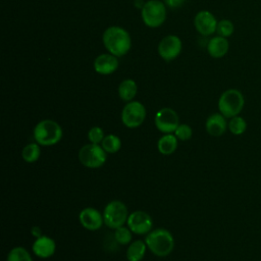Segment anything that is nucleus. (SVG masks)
Wrapping results in <instances>:
<instances>
[{
  "mask_svg": "<svg viewBox=\"0 0 261 261\" xmlns=\"http://www.w3.org/2000/svg\"><path fill=\"white\" fill-rule=\"evenodd\" d=\"M181 50V41L178 37L170 35L161 40L158 46L159 55L166 61L173 60Z\"/></svg>",
  "mask_w": 261,
  "mask_h": 261,
  "instance_id": "9b49d317",
  "label": "nucleus"
},
{
  "mask_svg": "<svg viewBox=\"0 0 261 261\" xmlns=\"http://www.w3.org/2000/svg\"><path fill=\"white\" fill-rule=\"evenodd\" d=\"M228 48H229L228 41L226 40V38L221 37V36H216V37L212 38L209 41L208 46H207L208 53L213 58L223 57L227 53Z\"/></svg>",
  "mask_w": 261,
  "mask_h": 261,
  "instance_id": "f3484780",
  "label": "nucleus"
},
{
  "mask_svg": "<svg viewBox=\"0 0 261 261\" xmlns=\"http://www.w3.org/2000/svg\"><path fill=\"white\" fill-rule=\"evenodd\" d=\"M194 23L197 31L201 35L209 36L216 31L218 22L211 12L207 10H202L196 15Z\"/></svg>",
  "mask_w": 261,
  "mask_h": 261,
  "instance_id": "f8f14e48",
  "label": "nucleus"
},
{
  "mask_svg": "<svg viewBox=\"0 0 261 261\" xmlns=\"http://www.w3.org/2000/svg\"><path fill=\"white\" fill-rule=\"evenodd\" d=\"M177 138L175 135L166 134L162 136L157 143L158 151L163 155H170L172 154L177 148Z\"/></svg>",
  "mask_w": 261,
  "mask_h": 261,
  "instance_id": "a211bd4d",
  "label": "nucleus"
},
{
  "mask_svg": "<svg viewBox=\"0 0 261 261\" xmlns=\"http://www.w3.org/2000/svg\"><path fill=\"white\" fill-rule=\"evenodd\" d=\"M132 230L127 227H124L123 225L120 227H117L114 232V239L115 241L120 245H127L132 241Z\"/></svg>",
  "mask_w": 261,
  "mask_h": 261,
  "instance_id": "393cba45",
  "label": "nucleus"
},
{
  "mask_svg": "<svg viewBox=\"0 0 261 261\" xmlns=\"http://www.w3.org/2000/svg\"><path fill=\"white\" fill-rule=\"evenodd\" d=\"M107 159V153L98 144H88L81 148L79 151L80 162L89 168L101 167Z\"/></svg>",
  "mask_w": 261,
  "mask_h": 261,
  "instance_id": "423d86ee",
  "label": "nucleus"
},
{
  "mask_svg": "<svg viewBox=\"0 0 261 261\" xmlns=\"http://www.w3.org/2000/svg\"><path fill=\"white\" fill-rule=\"evenodd\" d=\"M233 31H234L233 23L229 19H221L220 21H218L217 28H216V32L218 33V36L227 38L232 35Z\"/></svg>",
  "mask_w": 261,
  "mask_h": 261,
  "instance_id": "a878e982",
  "label": "nucleus"
},
{
  "mask_svg": "<svg viewBox=\"0 0 261 261\" xmlns=\"http://www.w3.org/2000/svg\"><path fill=\"white\" fill-rule=\"evenodd\" d=\"M56 250V244L53 239L47 236H40L36 239L33 244V251L36 256L40 258H49L51 257Z\"/></svg>",
  "mask_w": 261,
  "mask_h": 261,
  "instance_id": "2eb2a0df",
  "label": "nucleus"
},
{
  "mask_svg": "<svg viewBox=\"0 0 261 261\" xmlns=\"http://www.w3.org/2000/svg\"><path fill=\"white\" fill-rule=\"evenodd\" d=\"M102 148L105 150L106 153H116L121 148V141L120 139L115 135H107L102 141Z\"/></svg>",
  "mask_w": 261,
  "mask_h": 261,
  "instance_id": "5701e85b",
  "label": "nucleus"
},
{
  "mask_svg": "<svg viewBox=\"0 0 261 261\" xmlns=\"http://www.w3.org/2000/svg\"><path fill=\"white\" fill-rule=\"evenodd\" d=\"M118 67V60L113 54H101L94 61V68L100 74H110Z\"/></svg>",
  "mask_w": 261,
  "mask_h": 261,
  "instance_id": "dca6fc26",
  "label": "nucleus"
},
{
  "mask_svg": "<svg viewBox=\"0 0 261 261\" xmlns=\"http://www.w3.org/2000/svg\"><path fill=\"white\" fill-rule=\"evenodd\" d=\"M79 219L81 224L89 230L99 229L104 222L103 215L93 207H87L83 209L80 212Z\"/></svg>",
  "mask_w": 261,
  "mask_h": 261,
  "instance_id": "ddd939ff",
  "label": "nucleus"
},
{
  "mask_svg": "<svg viewBox=\"0 0 261 261\" xmlns=\"http://www.w3.org/2000/svg\"><path fill=\"white\" fill-rule=\"evenodd\" d=\"M247 127H248V123L244 117L237 115L229 118L227 128L232 135L241 136L247 130Z\"/></svg>",
  "mask_w": 261,
  "mask_h": 261,
  "instance_id": "412c9836",
  "label": "nucleus"
},
{
  "mask_svg": "<svg viewBox=\"0 0 261 261\" xmlns=\"http://www.w3.org/2000/svg\"><path fill=\"white\" fill-rule=\"evenodd\" d=\"M164 1L167 6L172 7V8H176L180 5H182V3L185 2V0H164Z\"/></svg>",
  "mask_w": 261,
  "mask_h": 261,
  "instance_id": "c85d7f7f",
  "label": "nucleus"
},
{
  "mask_svg": "<svg viewBox=\"0 0 261 261\" xmlns=\"http://www.w3.org/2000/svg\"><path fill=\"white\" fill-rule=\"evenodd\" d=\"M127 226L136 234H145L151 231L153 220L151 216L144 211H134L127 217Z\"/></svg>",
  "mask_w": 261,
  "mask_h": 261,
  "instance_id": "9d476101",
  "label": "nucleus"
},
{
  "mask_svg": "<svg viewBox=\"0 0 261 261\" xmlns=\"http://www.w3.org/2000/svg\"><path fill=\"white\" fill-rule=\"evenodd\" d=\"M62 138V128L52 119H44L34 128V139L41 146H53Z\"/></svg>",
  "mask_w": 261,
  "mask_h": 261,
  "instance_id": "7ed1b4c3",
  "label": "nucleus"
},
{
  "mask_svg": "<svg viewBox=\"0 0 261 261\" xmlns=\"http://www.w3.org/2000/svg\"><path fill=\"white\" fill-rule=\"evenodd\" d=\"M166 16L164 4L159 0H150L143 5L142 18L148 27L157 28L163 23Z\"/></svg>",
  "mask_w": 261,
  "mask_h": 261,
  "instance_id": "0eeeda50",
  "label": "nucleus"
},
{
  "mask_svg": "<svg viewBox=\"0 0 261 261\" xmlns=\"http://www.w3.org/2000/svg\"><path fill=\"white\" fill-rule=\"evenodd\" d=\"M145 118L146 108L139 101H130L122 109L121 121L128 128L139 127Z\"/></svg>",
  "mask_w": 261,
  "mask_h": 261,
  "instance_id": "6e6552de",
  "label": "nucleus"
},
{
  "mask_svg": "<svg viewBox=\"0 0 261 261\" xmlns=\"http://www.w3.org/2000/svg\"><path fill=\"white\" fill-rule=\"evenodd\" d=\"M137 84L133 80H124L118 88L119 97L123 101H132L137 94Z\"/></svg>",
  "mask_w": 261,
  "mask_h": 261,
  "instance_id": "aec40b11",
  "label": "nucleus"
},
{
  "mask_svg": "<svg viewBox=\"0 0 261 261\" xmlns=\"http://www.w3.org/2000/svg\"><path fill=\"white\" fill-rule=\"evenodd\" d=\"M103 43L114 56H122L130 49V37L125 30L119 27L108 28L104 32Z\"/></svg>",
  "mask_w": 261,
  "mask_h": 261,
  "instance_id": "f257e3e1",
  "label": "nucleus"
},
{
  "mask_svg": "<svg viewBox=\"0 0 261 261\" xmlns=\"http://www.w3.org/2000/svg\"><path fill=\"white\" fill-rule=\"evenodd\" d=\"M245 106L243 93L238 89L224 91L218 99V110L226 118L239 115Z\"/></svg>",
  "mask_w": 261,
  "mask_h": 261,
  "instance_id": "20e7f679",
  "label": "nucleus"
},
{
  "mask_svg": "<svg viewBox=\"0 0 261 261\" xmlns=\"http://www.w3.org/2000/svg\"><path fill=\"white\" fill-rule=\"evenodd\" d=\"M7 261H33V258L23 247H15L8 253Z\"/></svg>",
  "mask_w": 261,
  "mask_h": 261,
  "instance_id": "b1692460",
  "label": "nucleus"
},
{
  "mask_svg": "<svg viewBox=\"0 0 261 261\" xmlns=\"http://www.w3.org/2000/svg\"><path fill=\"white\" fill-rule=\"evenodd\" d=\"M174 135L178 140L187 141V140L191 139V137L193 135V130H192L191 126L188 124H179L177 126V128L174 130Z\"/></svg>",
  "mask_w": 261,
  "mask_h": 261,
  "instance_id": "cd10ccee",
  "label": "nucleus"
},
{
  "mask_svg": "<svg viewBox=\"0 0 261 261\" xmlns=\"http://www.w3.org/2000/svg\"><path fill=\"white\" fill-rule=\"evenodd\" d=\"M127 208L121 201L113 200L109 202L104 208V223L110 228L116 229L117 227L122 226L127 221Z\"/></svg>",
  "mask_w": 261,
  "mask_h": 261,
  "instance_id": "39448f33",
  "label": "nucleus"
},
{
  "mask_svg": "<svg viewBox=\"0 0 261 261\" xmlns=\"http://www.w3.org/2000/svg\"><path fill=\"white\" fill-rule=\"evenodd\" d=\"M155 125L161 133H174L179 125L178 115L171 108H162L158 110L155 115Z\"/></svg>",
  "mask_w": 261,
  "mask_h": 261,
  "instance_id": "1a4fd4ad",
  "label": "nucleus"
},
{
  "mask_svg": "<svg viewBox=\"0 0 261 261\" xmlns=\"http://www.w3.org/2000/svg\"><path fill=\"white\" fill-rule=\"evenodd\" d=\"M40 146L41 145H39L38 143H31V144L27 145L22 149V152H21L22 159L25 162H29V163L36 162L39 159L40 155H41V148H40Z\"/></svg>",
  "mask_w": 261,
  "mask_h": 261,
  "instance_id": "4be33fe9",
  "label": "nucleus"
},
{
  "mask_svg": "<svg viewBox=\"0 0 261 261\" xmlns=\"http://www.w3.org/2000/svg\"><path fill=\"white\" fill-rule=\"evenodd\" d=\"M105 138L104 130L100 126H93L88 132V139L93 144H99L102 143L103 139Z\"/></svg>",
  "mask_w": 261,
  "mask_h": 261,
  "instance_id": "bb28decb",
  "label": "nucleus"
},
{
  "mask_svg": "<svg viewBox=\"0 0 261 261\" xmlns=\"http://www.w3.org/2000/svg\"><path fill=\"white\" fill-rule=\"evenodd\" d=\"M145 243L148 249L158 257L169 255L174 247V240L171 232L165 228H156L147 233Z\"/></svg>",
  "mask_w": 261,
  "mask_h": 261,
  "instance_id": "f03ea898",
  "label": "nucleus"
},
{
  "mask_svg": "<svg viewBox=\"0 0 261 261\" xmlns=\"http://www.w3.org/2000/svg\"><path fill=\"white\" fill-rule=\"evenodd\" d=\"M227 124L228 122L226 121V117L219 112L213 113L208 116L205 123V127L210 136L220 137L226 132Z\"/></svg>",
  "mask_w": 261,
  "mask_h": 261,
  "instance_id": "4468645a",
  "label": "nucleus"
},
{
  "mask_svg": "<svg viewBox=\"0 0 261 261\" xmlns=\"http://www.w3.org/2000/svg\"><path fill=\"white\" fill-rule=\"evenodd\" d=\"M147 245L143 241H134L126 250V259L128 261H141L146 253Z\"/></svg>",
  "mask_w": 261,
  "mask_h": 261,
  "instance_id": "6ab92c4d",
  "label": "nucleus"
}]
</instances>
